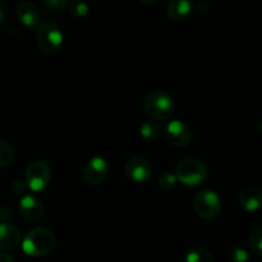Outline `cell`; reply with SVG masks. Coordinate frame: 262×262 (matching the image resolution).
I'll return each mask as SVG.
<instances>
[{"mask_svg": "<svg viewBox=\"0 0 262 262\" xmlns=\"http://www.w3.org/2000/svg\"><path fill=\"white\" fill-rule=\"evenodd\" d=\"M55 246V235L48 228H35L22 241L23 252L31 257H42Z\"/></svg>", "mask_w": 262, "mask_h": 262, "instance_id": "6da1fadb", "label": "cell"}, {"mask_svg": "<svg viewBox=\"0 0 262 262\" xmlns=\"http://www.w3.org/2000/svg\"><path fill=\"white\" fill-rule=\"evenodd\" d=\"M206 165L196 158H186L178 163L176 168L177 181L187 187H197L207 179Z\"/></svg>", "mask_w": 262, "mask_h": 262, "instance_id": "7a4b0ae2", "label": "cell"}, {"mask_svg": "<svg viewBox=\"0 0 262 262\" xmlns=\"http://www.w3.org/2000/svg\"><path fill=\"white\" fill-rule=\"evenodd\" d=\"M64 36L61 28L56 23L43 20L40 22L36 31V41L37 46L46 55H54L59 53L63 45Z\"/></svg>", "mask_w": 262, "mask_h": 262, "instance_id": "3957f363", "label": "cell"}, {"mask_svg": "<svg viewBox=\"0 0 262 262\" xmlns=\"http://www.w3.org/2000/svg\"><path fill=\"white\" fill-rule=\"evenodd\" d=\"M145 110L155 122L168 120L174 113V101L169 94L160 90H155L146 95Z\"/></svg>", "mask_w": 262, "mask_h": 262, "instance_id": "277c9868", "label": "cell"}, {"mask_svg": "<svg viewBox=\"0 0 262 262\" xmlns=\"http://www.w3.org/2000/svg\"><path fill=\"white\" fill-rule=\"evenodd\" d=\"M193 209L201 219H215L222 210V200L212 189H202L194 197Z\"/></svg>", "mask_w": 262, "mask_h": 262, "instance_id": "5b68a950", "label": "cell"}, {"mask_svg": "<svg viewBox=\"0 0 262 262\" xmlns=\"http://www.w3.org/2000/svg\"><path fill=\"white\" fill-rule=\"evenodd\" d=\"M50 168L41 160L32 161L26 170V186L33 192H41L50 183Z\"/></svg>", "mask_w": 262, "mask_h": 262, "instance_id": "8992f818", "label": "cell"}, {"mask_svg": "<svg viewBox=\"0 0 262 262\" xmlns=\"http://www.w3.org/2000/svg\"><path fill=\"white\" fill-rule=\"evenodd\" d=\"M166 141L174 147H186L192 141V130L182 120H170L165 127Z\"/></svg>", "mask_w": 262, "mask_h": 262, "instance_id": "52a82bcc", "label": "cell"}, {"mask_svg": "<svg viewBox=\"0 0 262 262\" xmlns=\"http://www.w3.org/2000/svg\"><path fill=\"white\" fill-rule=\"evenodd\" d=\"M107 171H109V164L106 159L102 156H92L84 166V182L90 186H99L106 178Z\"/></svg>", "mask_w": 262, "mask_h": 262, "instance_id": "ba28073f", "label": "cell"}, {"mask_svg": "<svg viewBox=\"0 0 262 262\" xmlns=\"http://www.w3.org/2000/svg\"><path fill=\"white\" fill-rule=\"evenodd\" d=\"M125 174L135 183H146L152 176V166L148 160L140 156H133L125 163Z\"/></svg>", "mask_w": 262, "mask_h": 262, "instance_id": "9c48e42d", "label": "cell"}, {"mask_svg": "<svg viewBox=\"0 0 262 262\" xmlns=\"http://www.w3.org/2000/svg\"><path fill=\"white\" fill-rule=\"evenodd\" d=\"M19 211L23 219L30 223H37L42 219L43 205L40 200L33 194H25L19 202Z\"/></svg>", "mask_w": 262, "mask_h": 262, "instance_id": "30bf717a", "label": "cell"}, {"mask_svg": "<svg viewBox=\"0 0 262 262\" xmlns=\"http://www.w3.org/2000/svg\"><path fill=\"white\" fill-rule=\"evenodd\" d=\"M19 230L9 223H2L0 224V250L13 251L19 246Z\"/></svg>", "mask_w": 262, "mask_h": 262, "instance_id": "8fae6325", "label": "cell"}, {"mask_svg": "<svg viewBox=\"0 0 262 262\" xmlns=\"http://www.w3.org/2000/svg\"><path fill=\"white\" fill-rule=\"evenodd\" d=\"M17 17L23 26L28 28L37 27L40 13L36 5L31 2H20L17 7Z\"/></svg>", "mask_w": 262, "mask_h": 262, "instance_id": "7c38bea8", "label": "cell"}, {"mask_svg": "<svg viewBox=\"0 0 262 262\" xmlns=\"http://www.w3.org/2000/svg\"><path fill=\"white\" fill-rule=\"evenodd\" d=\"M193 4L188 0H173L166 5V15L174 22H182L189 17Z\"/></svg>", "mask_w": 262, "mask_h": 262, "instance_id": "4fadbf2b", "label": "cell"}, {"mask_svg": "<svg viewBox=\"0 0 262 262\" xmlns=\"http://www.w3.org/2000/svg\"><path fill=\"white\" fill-rule=\"evenodd\" d=\"M262 193L257 187H247L239 194V205L247 211H256L260 209Z\"/></svg>", "mask_w": 262, "mask_h": 262, "instance_id": "5bb4252c", "label": "cell"}, {"mask_svg": "<svg viewBox=\"0 0 262 262\" xmlns=\"http://www.w3.org/2000/svg\"><path fill=\"white\" fill-rule=\"evenodd\" d=\"M184 262H215V260L206 248L197 246V247H192L187 252Z\"/></svg>", "mask_w": 262, "mask_h": 262, "instance_id": "9a60e30c", "label": "cell"}, {"mask_svg": "<svg viewBox=\"0 0 262 262\" xmlns=\"http://www.w3.org/2000/svg\"><path fill=\"white\" fill-rule=\"evenodd\" d=\"M248 243L252 250V253L256 257H261L262 255V227L260 224L255 225L250 233Z\"/></svg>", "mask_w": 262, "mask_h": 262, "instance_id": "2e32d148", "label": "cell"}, {"mask_svg": "<svg viewBox=\"0 0 262 262\" xmlns=\"http://www.w3.org/2000/svg\"><path fill=\"white\" fill-rule=\"evenodd\" d=\"M140 133L146 141H154L160 135V125L155 120H146L140 128Z\"/></svg>", "mask_w": 262, "mask_h": 262, "instance_id": "e0dca14e", "label": "cell"}, {"mask_svg": "<svg viewBox=\"0 0 262 262\" xmlns=\"http://www.w3.org/2000/svg\"><path fill=\"white\" fill-rule=\"evenodd\" d=\"M67 7H68L69 13L73 15L74 18H82L89 13L90 7L83 2H77V0H73V2L67 3Z\"/></svg>", "mask_w": 262, "mask_h": 262, "instance_id": "ac0fdd59", "label": "cell"}, {"mask_svg": "<svg viewBox=\"0 0 262 262\" xmlns=\"http://www.w3.org/2000/svg\"><path fill=\"white\" fill-rule=\"evenodd\" d=\"M13 160V150L5 141H0V168H5Z\"/></svg>", "mask_w": 262, "mask_h": 262, "instance_id": "d6986e66", "label": "cell"}, {"mask_svg": "<svg viewBox=\"0 0 262 262\" xmlns=\"http://www.w3.org/2000/svg\"><path fill=\"white\" fill-rule=\"evenodd\" d=\"M177 178L173 173H163L158 179L159 188L163 189V191H170L176 187L177 184Z\"/></svg>", "mask_w": 262, "mask_h": 262, "instance_id": "ffe728a7", "label": "cell"}, {"mask_svg": "<svg viewBox=\"0 0 262 262\" xmlns=\"http://www.w3.org/2000/svg\"><path fill=\"white\" fill-rule=\"evenodd\" d=\"M228 256H229V260L232 262H248V260H250V255H248L247 251L241 247L230 248Z\"/></svg>", "mask_w": 262, "mask_h": 262, "instance_id": "44dd1931", "label": "cell"}, {"mask_svg": "<svg viewBox=\"0 0 262 262\" xmlns=\"http://www.w3.org/2000/svg\"><path fill=\"white\" fill-rule=\"evenodd\" d=\"M45 5L51 12H60L67 7V2H63V0H49V2L45 3Z\"/></svg>", "mask_w": 262, "mask_h": 262, "instance_id": "7402d4cb", "label": "cell"}, {"mask_svg": "<svg viewBox=\"0 0 262 262\" xmlns=\"http://www.w3.org/2000/svg\"><path fill=\"white\" fill-rule=\"evenodd\" d=\"M26 183H23V182L18 181V182H14V184H13V191L15 192L17 194H22L25 193L26 191Z\"/></svg>", "mask_w": 262, "mask_h": 262, "instance_id": "603a6c76", "label": "cell"}, {"mask_svg": "<svg viewBox=\"0 0 262 262\" xmlns=\"http://www.w3.org/2000/svg\"><path fill=\"white\" fill-rule=\"evenodd\" d=\"M0 262H14V260L8 253L0 252Z\"/></svg>", "mask_w": 262, "mask_h": 262, "instance_id": "cb8c5ba5", "label": "cell"}, {"mask_svg": "<svg viewBox=\"0 0 262 262\" xmlns=\"http://www.w3.org/2000/svg\"><path fill=\"white\" fill-rule=\"evenodd\" d=\"M4 18H5V8H4V5L0 3V23L4 20Z\"/></svg>", "mask_w": 262, "mask_h": 262, "instance_id": "d4e9b609", "label": "cell"}]
</instances>
